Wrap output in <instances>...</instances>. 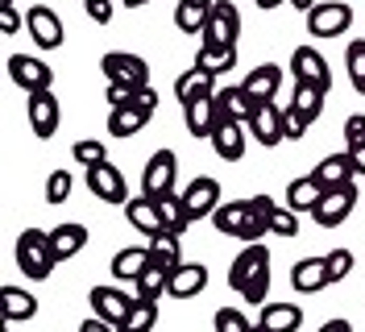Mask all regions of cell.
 <instances>
[{"instance_id": "1", "label": "cell", "mask_w": 365, "mask_h": 332, "mask_svg": "<svg viewBox=\"0 0 365 332\" xmlns=\"http://www.w3.org/2000/svg\"><path fill=\"white\" fill-rule=\"evenodd\" d=\"M228 287L237 291L245 303H253V308L266 303V295H270V249L262 241L245 245L232 258V266H228Z\"/></svg>"}, {"instance_id": "2", "label": "cell", "mask_w": 365, "mask_h": 332, "mask_svg": "<svg viewBox=\"0 0 365 332\" xmlns=\"http://www.w3.org/2000/svg\"><path fill=\"white\" fill-rule=\"evenodd\" d=\"M212 224H216V233L237 237V241H245V245L262 241V237L270 233V224H266V216L253 208V199H225V203L216 208Z\"/></svg>"}, {"instance_id": "3", "label": "cell", "mask_w": 365, "mask_h": 332, "mask_svg": "<svg viewBox=\"0 0 365 332\" xmlns=\"http://www.w3.org/2000/svg\"><path fill=\"white\" fill-rule=\"evenodd\" d=\"M17 266H21L25 278H50L54 274V266H58V253H54V241H50V233L42 228H25L21 237H17Z\"/></svg>"}, {"instance_id": "4", "label": "cell", "mask_w": 365, "mask_h": 332, "mask_svg": "<svg viewBox=\"0 0 365 332\" xmlns=\"http://www.w3.org/2000/svg\"><path fill=\"white\" fill-rule=\"evenodd\" d=\"M100 71H104V84H129V88H150V63L141 54H129V50H108L100 59Z\"/></svg>"}, {"instance_id": "5", "label": "cell", "mask_w": 365, "mask_h": 332, "mask_svg": "<svg viewBox=\"0 0 365 332\" xmlns=\"http://www.w3.org/2000/svg\"><path fill=\"white\" fill-rule=\"evenodd\" d=\"M349 25H353V4H344V0H319L307 13L312 38H341V34H349Z\"/></svg>"}, {"instance_id": "6", "label": "cell", "mask_w": 365, "mask_h": 332, "mask_svg": "<svg viewBox=\"0 0 365 332\" xmlns=\"http://www.w3.org/2000/svg\"><path fill=\"white\" fill-rule=\"evenodd\" d=\"M175 178H179V158L175 150H154L145 171H141V196L158 199L166 191H175Z\"/></svg>"}, {"instance_id": "7", "label": "cell", "mask_w": 365, "mask_h": 332, "mask_svg": "<svg viewBox=\"0 0 365 332\" xmlns=\"http://www.w3.org/2000/svg\"><path fill=\"white\" fill-rule=\"evenodd\" d=\"M9 79L29 96V91H50L54 88V66H46L38 54H13L9 59Z\"/></svg>"}, {"instance_id": "8", "label": "cell", "mask_w": 365, "mask_h": 332, "mask_svg": "<svg viewBox=\"0 0 365 332\" xmlns=\"http://www.w3.org/2000/svg\"><path fill=\"white\" fill-rule=\"evenodd\" d=\"M353 208H357V187L349 183V187H332V191H324V199L316 203V212H312V221L319 228H341L349 216H353Z\"/></svg>"}, {"instance_id": "9", "label": "cell", "mask_w": 365, "mask_h": 332, "mask_svg": "<svg viewBox=\"0 0 365 332\" xmlns=\"http://www.w3.org/2000/svg\"><path fill=\"white\" fill-rule=\"evenodd\" d=\"M25 116H29V129L38 133L42 141H50V137L58 133V121H63L58 96H54V91H29V100H25Z\"/></svg>"}, {"instance_id": "10", "label": "cell", "mask_w": 365, "mask_h": 332, "mask_svg": "<svg viewBox=\"0 0 365 332\" xmlns=\"http://www.w3.org/2000/svg\"><path fill=\"white\" fill-rule=\"evenodd\" d=\"M241 38V13L232 0H216L212 4V17L204 29V46H237Z\"/></svg>"}, {"instance_id": "11", "label": "cell", "mask_w": 365, "mask_h": 332, "mask_svg": "<svg viewBox=\"0 0 365 332\" xmlns=\"http://www.w3.org/2000/svg\"><path fill=\"white\" fill-rule=\"evenodd\" d=\"M88 191L96 199H104V203H129V183L120 175V166L113 162H100V166H88Z\"/></svg>"}, {"instance_id": "12", "label": "cell", "mask_w": 365, "mask_h": 332, "mask_svg": "<svg viewBox=\"0 0 365 332\" xmlns=\"http://www.w3.org/2000/svg\"><path fill=\"white\" fill-rule=\"evenodd\" d=\"M291 75L295 84H312V88H332V71H328V59L319 54L316 46H299L291 54Z\"/></svg>"}, {"instance_id": "13", "label": "cell", "mask_w": 365, "mask_h": 332, "mask_svg": "<svg viewBox=\"0 0 365 332\" xmlns=\"http://www.w3.org/2000/svg\"><path fill=\"white\" fill-rule=\"evenodd\" d=\"M182 203H187L191 221H204V216H216V208L225 203V199H220V178H212V175L191 178V183H187V191H182Z\"/></svg>"}, {"instance_id": "14", "label": "cell", "mask_w": 365, "mask_h": 332, "mask_svg": "<svg viewBox=\"0 0 365 332\" xmlns=\"http://www.w3.org/2000/svg\"><path fill=\"white\" fill-rule=\"evenodd\" d=\"M88 303H91V316L113 320V324H125L129 311H133V303H137V295H125L120 287H91Z\"/></svg>"}, {"instance_id": "15", "label": "cell", "mask_w": 365, "mask_h": 332, "mask_svg": "<svg viewBox=\"0 0 365 332\" xmlns=\"http://www.w3.org/2000/svg\"><path fill=\"white\" fill-rule=\"evenodd\" d=\"M25 29H29V38L38 42V50H58L63 46V21H58V13L54 9H46V4H34L29 13H25Z\"/></svg>"}, {"instance_id": "16", "label": "cell", "mask_w": 365, "mask_h": 332, "mask_svg": "<svg viewBox=\"0 0 365 332\" xmlns=\"http://www.w3.org/2000/svg\"><path fill=\"white\" fill-rule=\"evenodd\" d=\"M245 129H250V137L257 141V146H266V150H274V146H282V141H287V129H282V109H278L274 100L257 104V112H253V121L245 125Z\"/></svg>"}, {"instance_id": "17", "label": "cell", "mask_w": 365, "mask_h": 332, "mask_svg": "<svg viewBox=\"0 0 365 332\" xmlns=\"http://www.w3.org/2000/svg\"><path fill=\"white\" fill-rule=\"evenodd\" d=\"M182 121H187V133L191 137H200V141H212V133L220 129V104H216V96H200V100H191V104H182Z\"/></svg>"}, {"instance_id": "18", "label": "cell", "mask_w": 365, "mask_h": 332, "mask_svg": "<svg viewBox=\"0 0 365 332\" xmlns=\"http://www.w3.org/2000/svg\"><path fill=\"white\" fill-rule=\"evenodd\" d=\"M257 324L266 332H299L303 328V308L291 299H266L257 311Z\"/></svg>"}, {"instance_id": "19", "label": "cell", "mask_w": 365, "mask_h": 332, "mask_svg": "<svg viewBox=\"0 0 365 332\" xmlns=\"http://www.w3.org/2000/svg\"><path fill=\"white\" fill-rule=\"evenodd\" d=\"M332 283V274H328V258H299L291 266V287L295 295H316Z\"/></svg>"}, {"instance_id": "20", "label": "cell", "mask_w": 365, "mask_h": 332, "mask_svg": "<svg viewBox=\"0 0 365 332\" xmlns=\"http://www.w3.org/2000/svg\"><path fill=\"white\" fill-rule=\"evenodd\" d=\"M207 287V266L204 262H182L170 270V299H195Z\"/></svg>"}, {"instance_id": "21", "label": "cell", "mask_w": 365, "mask_h": 332, "mask_svg": "<svg viewBox=\"0 0 365 332\" xmlns=\"http://www.w3.org/2000/svg\"><path fill=\"white\" fill-rule=\"evenodd\" d=\"M125 221L133 224L137 233H145V237H158V233H166L162 212H158V199H150V196L129 199V203H125Z\"/></svg>"}, {"instance_id": "22", "label": "cell", "mask_w": 365, "mask_h": 332, "mask_svg": "<svg viewBox=\"0 0 365 332\" xmlns=\"http://www.w3.org/2000/svg\"><path fill=\"white\" fill-rule=\"evenodd\" d=\"M216 104H220V116L225 121H237V125H250L253 112H257V100L241 84L237 88H216Z\"/></svg>"}, {"instance_id": "23", "label": "cell", "mask_w": 365, "mask_h": 332, "mask_svg": "<svg viewBox=\"0 0 365 332\" xmlns=\"http://www.w3.org/2000/svg\"><path fill=\"white\" fill-rule=\"evenodd\" d=\"M245 146H250V129L237 125V121H220V129L212 133V150L225 158V162H241L245 158Z\"/></svg>"}, {"instance_id": "24", "label": "cell", "mask_w": 365, "mask_h": 332, "mask_svg": "<svg viewBox=\"0 0 365 332\" xmlns=\"http://www.w3.org/2000/svg\"><path fill=\"white\" fill-rule=\"evenodd\" d=\"M241 88L250 91L257 104H266V100H274V96H278V88H282V66H278V63L253 66L250 75L241 79Z\"/></svg>"}, {"instance_id": "25", "label": "cell", "mask_w": 365, "mask_h": 332, "mask_svg": "<svg viewBox=\"0 0 365 332\" xmlns=\"http://www.w3.org/2000/svg\"><path fill=\"white\" fill-rule=\"evenodd\" d=\"M312 175L319 178V187H324V191H332V187H349V183L357 178V171H353V158H349V154H328Z\"/></svg>"}, {"instance_id": "26", "label": "cell", "mask_w": 365, "mask_h": 332, "mask_svg": "<svg viewBox=\"0 0 365 332\" xmlns=\"http://www.w3.org/2000/svg\"><path fill=\"white\" fill-rule=\"evenodd\" d=\"M50 241H54L58 262H71V258H79V253L88 249V228L67 221V224H58V228H50Z\"/></svg>"}, {"instance_id": "27", "label": "cell", "mask_w": 365, "mask_h": 332, "mask_svg": "<svg viewBox=\"0 0 365 332\" xmlns=\"http://www.w3.org/2000/svg\"><path fill=\"white\" fill-rule=\"evenodd\" d=\"M324 199V187H319V178L316 175H303V178H291L287 183V208L291 212H316V203Z\"/></svg>"}, {"instance_id": "28", "label": "cell", "mask_w": 365, "mask_h": 332, "mask_svg": "<svg viewBox=\"0 0 365 332\" xmlns=\"http://www.w3.org/2000/svg\"><path fill=\"white\" fill-rule=\"evenodd\" d=\"M200 96H216V75L191 66V71H182L179 79H175V100H179V104H191V100H200Z\"/></svg>"}, {"instance_id": "29", "label": "cell", "mask_w": 365, "mask_h": 332, "mask_svg": "<svg viewBox=\"0 0 365 332\" xmlns=\"http://www.w3.org/2000/svg\"><path fill=\"white\" fill-rule=\"evenodd\" d=\"M212 4H216V0H212ZM212 4H207V0H179V4H175V25H179V34H204L207 17H212Z\"/></svg>"}, {"instance_id": "30", "label": "cell", "mask_w": 365, "mask_h": 332, "mask_svg": "<svg viewBox=\"0 0 365 332\" xmlns=\"http://www.w3.org/2000/svg\"><path fill=\"white\" fill-rule=\"evenodd\" d=\"M150 266V245H129L113 258V278L120 283H137V274Z\"/></svg>"}, {"instance_id": "31", "label": "cell", "mask_w": 365, "mask_h": 332, "mask_svg": "<svg viewBox=\"0 0 365 332\" xmlns=\"http://www.w3.org/2000/svg\"><path fill=\"white\" fill-rule=\"evenodd\" d=\"M0 299H4V320H9V324H25V320L38 316V299L25 287H4Z\"/></svg>"}, {"instance_id": "32", "label": "cell", "mask_w": 365, "mask_h": 332, "mask_svg": "<svg viewBox=\"0 0 365 332\" xmlns=\"http://www.w3.org/2000/svg\"><path fill=\"white\" fill-rule=\"evenodd\" d=\"M133 287H137V299H162V295L170 291V270H166V266H158L154 258H150V266L137 274Z\"/></svg>"}, {"instance_id": "33", "label": "cell", "mask_w": 365, "mask_h": 332, "mask_svg": "<svg viewBox=\"0 0 365 332\" xmlns=\"http://www.w3.org/2000/svg\"><path fill=\"white\" fill-rule=\"evenodd\" d=\"M158 212H162V224H166V233H179V237L187 233V224H195L179 191H166V196H158Z\"/></svg>"}, {"instance_id": "34", "label": "cell", "mask_w": 365, "mask_h": 332, "mask_svg": "<svg viewBox=\"0 0 365 332\" xmlns=\"http://www.w3.org/2000/svg\"><path fill=\"white\" fill-rule=\"evenodd\" d=\"M195 66L207 75H225L237 66V46H200L195 50Z\"/></svg>"}, {"instance_id": "35", "label": "cell", "mask_w": 365, "mask_h": 332, "mask_svg": "<svg viewBox=\"0 0 365 332\" xmlns=\"http://www.w3.org/2000/svg\"><path fill=\"white\" fill-rule=\"evenodd\" d=\"M145 125H150V112H141L137 104L108 112V133H113V137H133V133H141Z\"/></svg>"}, {"instance_id": "36", "label": "cell", "mask_w": 365, "mask_h": 332, "mask_svg": "<svg viewBox=\"0 0 365 332\" xmlns=\"http://www.w3.org/2000/svg\"><path fill=\"white\" fill-rule=\"evenodd\" d=\"M145 245H150V258H154L158 266H166V270L182 266V241H179V233H158V237H145Z\"/></svg>"}, {"instance_id": "37", "label": "cell", "mask_w": 365, "mask_h": 332, "mask_svg": "<svg viewBox=\"0 0 365 332\" xmlns=\"http://www.w3.org/2000/svg\"><path fill=\"white\" fill-rule=\"evenodd\" d=\"M324 100H328V91L324 88H312V84H295V96H291V109H299L312 125L319 121V112H324Z\"/></svg>"}, {"instance_id": "38", "label": "cell", "mask_w": 365, "mask_h": 332, "mask_svg": "<svg viewBox=\"0 0 365 332\" xmlns=\"http://www.w3.org/2000/svg\"><path fill=\"white\" fill-rule=\"evenodd\" d=\"M344 66H349V84L357 96H365V38H353L344 50Z\"/></svg>"}, {"instance_id": "39", "label": "cell", "mask_w": 365, "mask_h": 332, "mask_svg": "<svg viewBox=\"0 0 365 332\" xmlns=\"http://www.w3.org/2000/svg\"><path fill=\"white\" fill-rule=\"evenodd\" d=\"M158 324V299H137L133 311H129V320L120 324V328H133V332H150Z\"/></svg>"}, {"instance_id": "40", "label": "cell", "mask_w": 365, "mask_h": 332, "mask_svg": "<svg viewBox=\"0 0 365 332\" xmlns=\"http://www.w3.org/2000/svg\"><path fill=\"white\" fill-rule=\"evenodd\" d=\"M71 191H75V178H71L67 166L50 171V178H46V203H67Z\"/></svg>"}, {"instance_id": "41", "label": "cell", "mask_w": 365, "mask_h": 332, "mask_svg": "<svg viewBox=\"0 0 365 332\" xmlns=\"http://www.w3.org/2000/svg\"><path fill=\"white\" fill-rule=\"evenodd\" d=\"M71 158H75V166H100V162H108V150H104V141L83 137V141L71 146Z\"/></svg>"}, {"instance_id": "42", "label": "cell", "mask_w": 365, "mask_h": 332, "mask_svg": "<svg viewBox=\"0 0 365 332\" xmlns=\"http://www.w3.org/2000/svg\"><path fill=\"white\" fill-rule=\"evenodd\" d=\"M270 233L274 237H299V212H291V208H274L270 212Z\"/></svg>"}, {"instance_id": "43", "label": "cell", "mask_w": 365, "mask_h": 332, "mask_svg": "<svg viewBox=\"0 0 365 332\" xmlns=\"http://www.w3.org/2000/svg\"><path fill=\"white\" fill-rule=\"evenodd\" d=\"M212 324H216V332H250L253 328L250 316H245V311H237V308H220Z\"/></svg>"}, {"instance_id": "44", "label": "cell", "mask_w": 365, "mask_h": 332, "mask_svg": "<svg viewBox=\"0 0 365 332\" xmlns=\"http://www.w3.org/2000/svg\"><path fill=\"white\" fill-rule=\"evenodd\" d=\"M324 258H328V274H332V283H341V278L353 274V249H349V245L332 249V253H324Z\"/></svg>"}, {"instance_id": "45", "label": "cell", "mask_w": 365, "mask_h": 332, "mask_svg": "<svg viewBox=\"0 0 365 332\" xmlns=\"http://www.w3.org/2000/svg\"><path fill=\"white\" fill-rule=\"evenodd\" d=\"M282 129H287V141H303V133L312 129V121H307L299 109L287 104V109H282Z\"/></svg>"}, {"instance_id": "46", "label": "cell", "mask_w": 365, "mask_h": 332, "mask_svg": "<svg viewBox=\"0 0 365 332\" xmlns=\"http://www.w3.org/2000/svg\"><path fill=\"white\" fill-rule=\"evenodd\" d=\"M137 88H129V84H108V91H104V100H108V112L113 109H129L133 104Z\"/></svg>"}, {"instance_id": "47", "label": "cell", "mask_w": 365, "mask_h": 332, "mask_svg": "<svg viewBox=\"0 0 365 332\" xmlns=\"http://www.w3.org/2000/svg\"><path fill=\"white\" fill-rule=\"evenodd\" d=\"M0 29L4 34H21L25 29V17L17 13V4H0Z\"/></svg>"}, {"instance_id": "48", "label": "cell", "mask_w": 365, "mask_h": 332, "mask_svg": "<svg viewBox=\"0 0 365 332\" xmlns=\"http://www.w3.org/2000/svg\"><path fill=\"white\" fill-rule=\"evenodd\" d=\"M83 9H88V17L96 25H108V21H113V0H83Z\"/></svg>"}, {"instance_id": "49", "label": "cell", "mask_w": 365, "mask_h": 332, "mask_svg": "<svg viewBox=\"0 0 365 332\" xmlns=\"http://www.w3.org/2000/svg\"><path fill=\"white\" fill-rule=\"evenodd\" d=\"M344 154L353 158V171H357V175H365V137L349 141V146H344Z\"/></svg>"}, {"instance_id": "50", "label": "cell", "mask_w": 365, "mask_h": 332, "mask_svg": "<svg viewBox=\"0 0 365 332\" xmlns=\"http://www.w3.org/2000/svg\"><path fill=\"white\" fill-rule=\"evenodd\" d=\"M133 104H137L141 112H150V116H154V109H158V91H154V88H137Z\"/></svg>"}, {"instance_id": "51", "label": "cell", "mask_w": 365, "mask_h": 332, "mask_svg": "<svg viewBox=\"0 0 365 332\" xmlns=\"http://www.w3.org/2000/svg\"><path fill=\"white\" fill-rule=\"evenodd\" d=\"M79 332H120V324H113V320H100V316H88V320L79 324Z\"/></svg>"}, {"instance_id": "52", "label": "cell", "mask_w": 365, "mask_h": 332, "mask_svg": "<svg viewBox=\"0 0 365 332\" xmlns=\"http://www.w3.org/2000/svg\"><path fill=\"white\" fill-rule=\"evenodd\" d=\"M319 332H353V324H349V320H328Z\"/></svg>"}, {"instance_id": "53", "label": "cell", "mask_w": 365, "mask_h": 332, "mask_svg": "<svg viewBox=\"0 0 365 332\" xmlns=\"http://www.w3.org/2000/svg\"><path fill=\"white\" fill-rule=\"evenodd\" d=\"M287 4H291V9H299V13H312L319 0H287Z\"/></svg>"}, {"instance_id": "54", "label": "cell", "mask_w": 365, "mask_h": 332, "mask_svg": "<svg viewBox=\"0 0 365 332\" xmlns=\"http://www.w3.org/2000/svg\"><path fill=\"white\" fill-rule=\"evenodd\" d=\"M278 4H287V0H257V9H278Z\"/></svg>"}, {"instance_id": "55", "label": "cell", "mask_w": 365, "mask_h": 332, "mask_svg": "<svg viewBox=\"0 0 365 332\" xmlns=\"http://www.w3.org/2000/svg\"><path fill=\"white\" fill-rule=\"evenodd\" d=\"M125 4H129V9H141V4H150V0H125Z\"/></svg>"}, {"instance_id": "56", "label": "cell", "mask_w": 365, "mask_h": 332, "mask_svg": "<svg viewBox=\"0 0 365 332\" xmlns=\"http://www.w3.org/2000/svg\"><path fill=\"white\" fill-rule=\"evenodd\" d=\"M250 332H266V328H262V324H253V328H250Z\"/></svg>"}, {"instance_id": "57", "label": "cell", "mask_w": 365, "mask_h": 332, "mask_svg": "<svg viewBox=\"0 0 365 332\" xmlns=\"http://www.w3.org/2000/svg\"><path fill=\"white\" fill-rule=\"evenodd\" d=\"M0 4H17V0H0ZM34 4H38V0H34Z\"/></svg>"}, {"instance_id": "58", "label": "cell", "mask_w": 365, "mask_h": 332, "mask_svg": "<svg viewBox=\"0 0 365 332\" xmlns=\"http://www.w3.org/2000/svg\"><path fill=\"white\" fill-rule=\"evenodd\" d=\"M207 4H212V0H207Z\"/></svg>"}]
</instances>
